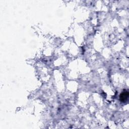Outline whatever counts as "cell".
<instances>
[{
  "instance_id": "6da1fadb",
  "label": "cell",
  "mask_w": 129,
  "mask_h": 129,
  "mask_svg": "<svg viewBox=\"0 0 129 129\" xmlns=\"http://www.w3.org/2000/svg\"><path fill=\"white\" fill-rule=\"evenodd\" d=\"M128 97V92L126 90L123 91L119 95V100L122 102H125L127 101Z\"/></svg>"
}]
</instances>
